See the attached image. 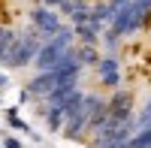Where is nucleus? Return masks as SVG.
Masks as SVG:
<instances>
[{
	"label": "nucleus",
	"instance_id": "obj_11",
	"mask_svg": "<svg viewBox=\"0 0 151 148\" xmlns=\"http://www.w3.org/2000/svg\"><path fill=\"white\" fill-rule=\"evenodd\" d=\"M9 124H12V127H18V130H27V127H24V121H21L15 112H9Z\"/></svg>",
	"mask_w": 151,
	"mask_h": 148
},
{
	"label": "nucleus",
	"instance_id": "obj_9",
	"mask_svg": "<svg viewBox=\"0 0 151 148\" xmlns=\"http://www.w3.org/2000/svg\"><path fill=\"white\" fill-rule=\"evenodd\" d=\"M76 52H79V64L82 67H97L100 57H103V55L97 52V45H79Z\"/></svg>",
	"mask_w": 151,
	"mask_h": 148
},
{
	"label": "nucleus",
	"instance_id": "obj_8",
	"mask_svg": "<svg viewBox=\"0 0 151 148\" xmlns=\"http://www.w3.org/2000/svg\"><path fill=\"white\" fill-rule=\"evenodd\" d=\"M40 112L45 115V124H48V130H52V133H64V112H60V109H48V106H42Z\"/></svg>",
	"mask_w": 151,
	"mask_h": 148
},
{
	"label": "nucleus",
	"instance_id": "obj_1",
	"mask_svg": "<svg viewBox=\"0 0 151 148\" xmlns=\"http://www.w3.org/2000/svg\"><path fill=\"white\" fill-rule=\"evenodd\" d=\"M42 36L36 33L33 27H27L24 33H18V40L15 45L9 48V55L3 60V67H12V70H18V67H27L30 60H36V55H40V48H42Z\"/></svg>",
	"mask_w": 151,
	"mask_h": 148
},
{
	"label": "nucleus",
	"instance_id": "obj_13",
	"mask_svg": "<svg viewBox=\"0 0 151 148\" xmlns=\"http://www.w3.org/2000/svg\"><path fill=\"white\" fill-rule=\"evenodd\" d=\"M3 148H21V142H18V139H12V136H6V142H3Z\"/></svg>",
	"mask_w": 151,
	"mask_h": 148
},
{
	"label": "nucleus",
	"instance_id": "obj_2",
	"mask_svg": "<svg viewBox=\"0 0 151 148\" xmlns=\"http://www.w3.org/2000/svg\"><path fill=\"white\" fill-rule=\"evenodd\" d=\"M30 27L42 36V40H52L64 30V24H60V12L55 9H45V6H33L30 12Z\"/></svg>",
	"mask_w": 151,
	"mask_h": 148
},
{
	"label": "nucleus",
	"instance_id": "obj_3",
	"mask_svg": "<svg viewBox=\"0 0 151 148\" xmlns=\"http://www.w3.org/2000/svg\"><path fill=\"white\" fill-rule=\"evenodd\" d=\"M106 103H109V118L115 121V124H124V121L136 118V112H133V91L118 88V91H112V97Z\"/></svg>",
	"mask_w": 151,
	"mask_h": 148
},
{
	"label": "nucleus",
	"instance_id": "obj_5",
	"mask_svg": "<svg viewBox=\"0 0 151 148\" xmlns=\"http://www.w3.org/2000/svg\"><path fill=\"white\" fill-rule=\"evenodd\" d=\"M27 88H30V94H33V97L45 100V97L58 88V79H55V73H36V76L30 79V85H27Z\"/></svg>",
	"mask_w": 151,
	"mask_h": 148
},
{
	"label": "nucleus",
	"instance_id": "obj_12",
	"mask_svg": "<svg viewBox=\"0 0 151 148\" xmlns=\"http://www.w3.org/2000/svg\"><path fill=\"white\" fill-rule=\"evenodd\" d=\"M106 3H109V9H112V12H118L121 6H127L130 0H106Z\"/></svg>",
	"mask_w": 151,
	"mask_h": 148
},
{
	"label": "nucleus",
	"instance_id": "obj_6",
	"mask_svg": "<svg viewBox=\"0 0 151 148\" xmlns=\"http://www.w3.org/2000/svg\"><path fill=\"white\" fill-rule=\"evenodd\" d=\"M73 33H76V40H79L82 45H97V42H100V36H103V30H100V27H94L91 21L76 24V27H73Z\"/></svg>",
	"mask_w": 151,
	"mask_h": 148
},
{
	"label": "nucleus",
	"instance_id": "obj_10",
	"mask_svg": "<svg viewBox=\"0 0 151 148\" xmlns=\"http://www.w3.org/2000/svg\"><path fill=\"white\" fill-rule=\"evenodd\" d=\"M136 127H139V130H148L151 127V97L145 100V106L139 109V115H136Z\"/></svg>",
	"mask_w": 151,
	"mask_h": 148
},
{
	"label": "nucleus",
	"instance_id": "obj_4",
	"mask_svg": "<svg viewBox=\"0 0 151 148\" xmlns=\"http://www.w3.org/2000/svg\"><path fill=\"white\" fill-rule=\"evenodd\" d=\"M97 76H100V85H106L109 91H118L121 88V64H118V55H103V57H100Z\"/></svg>",
	"mask_w": 151,
	"mask_h": 148
},
{
	"label": "nucleus",
	"instance_id": "obj_7",
	"mask_svg": "<svg viewBox=\"0 0 151 148\" xmlns=\"http://www.w3.org/2000/svg\"><path fill=\"white\" fill-rule=\"evenodd\" d=\"M15 40H18V30H15V27H3V24H0V64L6 60V55H9V48L15 45Z\"/></svg>",
	"mask_w": 151,
	"mask_h": 148
}]
</instances>
